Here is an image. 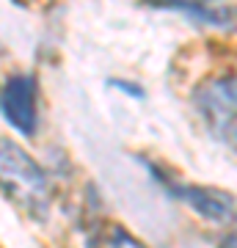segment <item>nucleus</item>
<instances>
[{"label": "nucleus", "mask_w": 237, "mask_h": 248, "mask_svg": "<svg viewBox=\"0 0 237 248\" xmlns=\"http://www.w3.org/2000/svg\"><path fill=\"white\" fill-rule=\"evenodd\" d=\"M146 171H149L155 182L166 190L171 199H176L179 204L190 207L199 218H204L207 223H232L237 221V196L221 190V187H210V185H190L182 179L168 177L166 171L149 163V160H141Z\"/></svg>", "instance_id": "f257e3e1"}, {"label": "nucleus", "mask_w": 237, "mask_h": 248, "mask_svg": "<svg viewBox=\"0 0 237 248\" xmlns=\"http://www.w3.org/2000/svg\"><path fill=\"white\" fill-rule=\"evenodd\" d=\"M193 102L212 133L237 146V72L204 80L193 91Z\"/></svg>", "instance_id": "f03ea898"}, {"label": "nucleus", "mask_w": 237, "mask_h": 248, "mask_svg": "<svg viewBox=\"0 0 237 248\" xmlns=\"http://www.w3.org/2000/svg\"><path fill=\"white\" fill-rule=\"evenodd\" d=\"M3 149V185L9 196H25V199H36L47 187V177L44 171L33 163V157L25 149H19L11 138L0 141Z\"/></svg>", "instance_id": "7ed1b4c3"}, {"label": "nucleus", "mask_w": 237, "mask_h": 248, "mask_svg": "<svg viewBox=\"0 0 237 248\" xmlns=\"http://www.w3.org/2000/svg\"><path fill=\"white\" fill-rule=\"evenodd\" d=\"M3 119L11 130L19 135H31L39 127V113H36V80L31 75H11L3 86Z\"/></svg>", "instance_id": "20e7f679"}, {"label": "nucleus", "mask_w": 237, "mask_h": 248, "mask_svg": "<svg viewBox=\"0 0 237 248\" xmlns=\"http://www.w3.org/2000/svg\"><path fill=\"white\" fill-rule=\"evenodd\" d=\"M171 9L182 11L188 17H193L196 22L210 28H223V31H232L237 19V9H226V6H207V3H171Z\"/></svg>", "instance_id": "39448f33"}, {"label": "nucleus", "mask_w": 237, "mask_h": 248, "mask_svg": "<svg viewBox=\"0 0 237 248\" xmlns=\"http://www.w3.org/2000/svg\"><path fill=\"white\" fill-rule=\"evenodd\" d=\"M99 248H143V243L132 237L124 226L111 223V226L102 232V237H99Z\"/></svg>", "instance_id": "423d86ee"}, {"label": "nucleus", "mask_w": 237, "mask_h": 248, "mask_svg": "<svg viewBox=\"0 0 237 248\" xmlns=\"http://www.w3.org/2000/svg\"><path fill=\"white\" fill-rule=\"evenodd\" d=\"M111 86L122 89L124 94H130V97H135V99H143V89H141L138 83H130V80H111Z\"/></svg>", "instance_id": "0eeeda50"}, {"label": "nucleus", "mask_w": 237, "mask_h": 248, "mask_svg": "<svg viewBox=\"0 0 237 248\" xmlns=\"http://www.w3.org/2000/svg\"><path fill=\"white\" fill-rule=\"evenodd\" d=\"M218 248H237V232H232V234H223V237L218 240Z\"/></svg>", "instance_id": "6e6552de"}]
</instances>
